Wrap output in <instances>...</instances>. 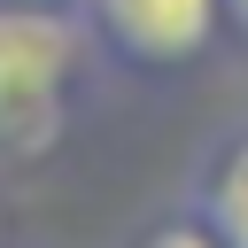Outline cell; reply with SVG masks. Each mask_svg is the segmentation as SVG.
Instances as JSON below:
<instances>
[{"mask_svg": "<svg viewBox=\"0 0 248 248\" xmlns=\"http://www.w3.org/2000/svg\"><path fill=\"white\" fill-rule=\"evenodd\" d=\"M93 31L78 0H0V163L39 155L62 132V101Z\"/></svg>", "mask_w": 248, "mask_h": 248, "instance_id": "6da1fadb", "label": "cell"}, {"mask_svg": "<svg viewBox=\"0 0 248 248\" xmlns=\"http://www.w3.org/2000/svg\"><path fill=\"white\" fill-rule=\"evenodd\" d=\"M78 16L93 46L132 70H178L225 31L217 0H78Z\"/></svg>", "mask_w": 248, "mask_h": 248, "instance_id": "7a4b0ae2", "label": "cell"}, {"mask_svg": "<svg viewBox=\"0 0 248 248\" xmlns=\"http://www.w3.org/2000/svg\"><path fill=\"white\" fill-rule=\"evenodd\" d=\"M194 217L225 240V248H248V132L225 140L209 155V170L194 178Z\"/></svg>", "mask_w": 248, "mask_h": 248, "instance_id": "3957f363", "label": "cell"}, {"mask_svg": "<svg viewBox=\"0 0 248 248\" xmlns=\"http://www.w3.org/2000/svg\"><path fill=\"white\" fill-rule=\"evenodd\" d=\"M140 248H225V240H217L194 209H178V217H163L155 232H140Z\"/></svg>", "mask_w": 248, "mask_h": 248, "instance_id": "277c9868", "label": "cell"}, {"mask_svg": "<svg viewBox=\"0 0 248 248\" xmlns=\"http://www.w3.org/2000/svg\"><path fill=\"white\" fill-rule=\"evenodd\" d=\"M217 16H225V31H232V39H248V0H217Z\"/></svg>", "mask_w": 248, "mask_h": 248, "instance_id": "5b68a950", "label": "cell"}]
</instances>
